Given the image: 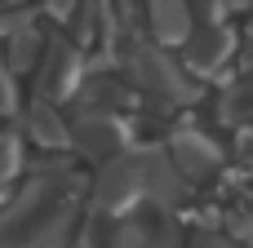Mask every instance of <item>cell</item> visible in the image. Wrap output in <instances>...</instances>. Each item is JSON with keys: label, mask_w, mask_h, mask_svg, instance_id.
I'll use <instances>...</instances> for the list:
<instances>
[{"label": "cell", "mask_w": 253, "mask_h": 248, "mask_svg": "<svg viewBox=\"0 0 253 248\" xmlns=\"http://www.w3.org/2000/svg\"><path fill=\"white\" fill-rule=\"evenodd\" d=\"M13 173H18V138L0 133V182H9Z\"/></svg>", "instance_id": "obj_8"}, {"label": "cell", "mask_w": 253, "mask_h": 248, "mask_svg": "<svg viewBox=\"0 0 253 248\" xmlns=\"http://www.w3.org/2000/svg\"><path fill=\"white\" fill-rule=\"evenodd\" d=\"M236 53V35L227 27H209V31H191L182 40V58H187V71L191 75H213L218 67H227Z\"/></svg>", "instance_id": "obj_2"}, {"label": "cell", "mask_w": 253, "mask_h": 248, "mask_svg": "<svg viewBox=\"0 0 253 248\" xmlns=\"http://www.w3.org/2000/svg\"><path fill=\"white\" fill-rule=\"evenodd\" d=\"M125 138H129V133H125L120 120H111V111H89V115L76 124V146H80L84 155H93V160L120 155V151L129 146Z\"/></svg>", "instance_id": "obj_3"}, {"label": "cell", "mask_w": 253, "mask_h": 248, "mask_svg": "<svg viewBox=\"0 0 253 248\" xmlns=\"http://www.w3.org/2000/svg\"><path fill=\"white\" fill-rule=\"evenodd\" d=\"M13 80H9V71H4V58H0V115H9L13 111Z\"/></svg>", "instance_id": "obj_9"}, {"label": "cell", "mask_w": 253, "mask_h": 248, "mask_svg": "<svg viewBox=\"0 0 253 248\" xmlns=\"http://www.w3.org/2000/svg\"><path fill=\"white\" fill-rule=\"evenodd\" d=\"M187 4H191V13H205V18H218L227 0H187Z\"/></svg>", "instance_id": "obj_10"}, {"label": "cell", "mask_w": 253, "mask_h": 248, "mask_svg": "<svg viewBox=\"0 0 253 248\" xmlns=\"http://www.w3.org/2000/svg\"><path fill=\"white\" fill-rule=\"evenodd\" d=\"M231 9H253V0H227Z\"/></svg>", "instance_id": "obj_12"}, {"label": "cell", "mask_w": 253, "mask_h": 248, "mask_svg": "<svg viewBox=\"0 0 253 248\" xmlns=\"http://www.w3.org/2000/svg\"><path fill=\"white\" fill-rule=\"evenodd\" d=\"M76 84H80V58H76V49H71V44H53V49H49V62H44V71H40L44 98H49V102H62V98L76 93Z\"/></svg>", "instance_id": "obj_5"}, {"label": "cell", "mask_w": 253, "mask_h": 248, "mask_svg": "<svg viewBox=\"0 0 253 248\" xmlns=\"http://www.w3.org/2000/svg\"><path fill=\"white\" fill-rule=\"evenodd\" d=\"M27 129H31L36 142H44V146H67V124L53 115V102H49V98H36V102H31Z\"/></svg>", "instance_id": "obj_7"}, {"label": "cell", "mask_w": 253, "mask_h": 248, "mask_svg": "<svg viewBox=\"0 0 253 248\" xmlns=\"http://www.w3.org/2000/svg\"><path fill=\"white\" fill-rule=\"evenodd\" d=\"M191 248H236V244H231V240H218V235H200Z\"/></svg>", "instance_id": "obj_11"}, {"label": "cell", "mask_w": 253, "mask_h": 248, "mask_svg": "<svg viewBox=\"0 0 253 248\" xmlns=\"http://www.w3.org/2000/svg\"><path fill=\"white\" fill-rule=\"evenodd\" d=\"M169 151H173V173L187 177V182H205L218 169V146L200 133H178L169 142Z\"/></svg>", "instance_id": "obj_4"}, {"label": "cell", "mask_w": 253, "mask_h": 248, "mask_svg": "<svg viewBox=\"0 0 253 248\" xmlns=\"http://www.w3.org/2000/svg\"><path fill=\"white\" fill-rule=\"evenodd\" d=\"M147 27L160 44H182L191 35V4L187 0H147Z\"/></svg>", "instance_id": "obj_6"}, {"label": "cell", "mask_w": 253, "mask_h": 248, "mask_svg": "<svg viewBox=\"0 0 253 248\" xmlns=\"http://www.w3.org/2000/svg\"><path fill=\"white\" fill-rule=\"evenodd\" d=\"M76 200H80L76 169L62 164L40 169L0 217V248H67Z\"/></svg>", "instance_id": "obj_1"}]
</instances>
